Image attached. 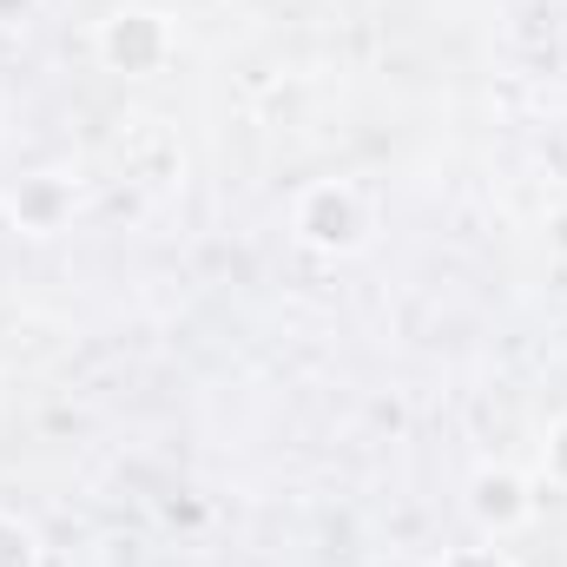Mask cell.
Returning a JSON list of instances; mask_svg holds the SVG:
<instances>
[{
  "instance_id": "1",
  "label": "cell",
  "mask_w": 567,
  "mask_h": 567,
  "mask_svg": "<svg viewBox=\"0 0 567 567\" xmlns=\"http://www.w3.org/2000/svg\"><path fill=\"white\" fill-rule=\"evenodd\" d=\"M0 567H33V535L0 522Z\"/></svg>"
}]
</instances>
